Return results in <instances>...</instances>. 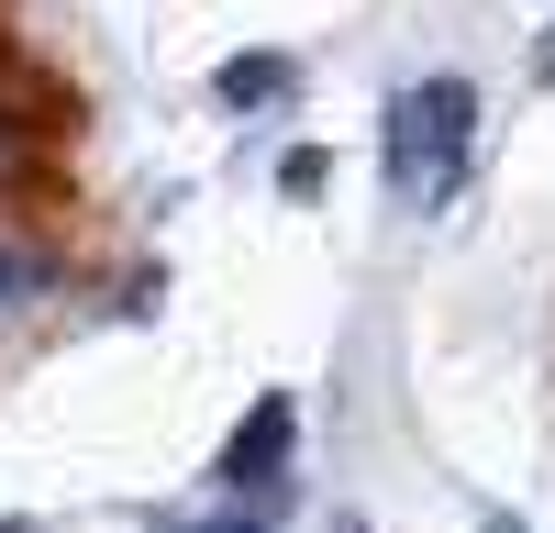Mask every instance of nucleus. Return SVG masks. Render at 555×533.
Listing matches in <instances>:
<instances>
[{
    "label": "nucleus",
    "instance_id": "nucleus-1",
    "mask_svg": "<svg viewBox=\"0 0 555 533\" xmlns=\"http://www.w3.org/2000/svg\"><path fill=\"white\" fill-rule=\"evenodd\" d=\"M467 145H478V78H411L389 101V190L444 211L467 190Z\"/></svg>",
    "mask_w": 555,
    "mask_h": 533
},
{
    "label": "nucleus",
    "instance_id": "nucleus-2",
    "mask_svg": "<svg viewBox=\"0 0 555 533\" xmlns=\"http://www.w3.org/2000/svg\"><path fill=\"white\" fill-rule=\"evenodd\" d=\"M289 433H300V400L267 389L256 412L234 422V444H222V489H256V500H267V489L289 478Z\"/></svg>",
    "mask_w": 555,
    "mask_h": 533
},
{
    "label": "nucleus",
    "instance_id": "nucleus-3",
    "mask_svg": "<svg viewBox=\"0 0 555 533\" xmlns=\"http://www.w3.org/2000/svg\"><path fill=\"white\" fill-rule=\"evenodd\" d=\"M0 122H23V133H56V122H67V89L44 78L12 34H0Z\"/></svg>",
    "mask_w": 555,
    "mask_h": 533
},
{
    "label": "nucleus",
    "instance_id": "nucleus-4",
    "mask_svg": "<svg viewBox=\"0 0 555 533\" xmlns=\"http://www.w3.org/2000/svg\"><path fill=\"white\" fill-rule=\"evenodd\" d=\"M289 78H300L289 56H234V67L211 78V101L222 112H267V101H289Z\"/></svg>",
    "mask_w": 555,
    "mask_h": 533
},
{
    "label": "nucleus",
    "instance_id": "nucleus-5",
    "mask_svg": "<svg viewBox=\"0 0 555 533\" xmlns=\"http://www.w3.org/2000/svg\"><path fill=\"white\" fill-rule=\"evenodd\" d=\"M34 190H44V133L0 122V211H12V200H34Z\"/></svg>",
    "mask_w": 555,
    "mask_h": 533
},
{
    "label": "nucleus",
    "instance_id": "nucleus-6",
    "mask_svg": "<svg viewBox=\"0 0 555 533\" xmlns=\"http://www.w3.org/2000/svg\"><path fill=\"white\" fill-rule=\"evenodd\" d=\"M322 178H334V167H322V156H311V145H300V156H289V167H278V190H289V200H322Z\"/></svg>",
    "mask_w": 555,
    "mask_h": 533
},
{
    "label": "nucleus",
    "instance_id": "nucleus-7",
    "mask_svg": "<svg viewBox=\"0 0 555 533\" xmlns=\"http://www.w3.org/2000/svg\"><path fill=\"white\" fill-rule=\"evenodd\" d=\"M34 278H44V266H34V256H23V245H0V311H12V300H23V289H34Z\"/></svg>",
    "mask_w": 555,
    "mask_h": 533
},
{
    "label": "nucleus",
    "instance_id": "nucleus-8",
    "mask_svg": "<svg viewBox=\"0 0 555 533\" xmlns=\"http://www.w3.org/2000/svg\"><path fill=\"white\" fill-rule=\"evenodd\" d=\"M533 78H555V34H544V44H533Z\"/></svg>",
    "mask_w": 555,
    "mask_h": 533
},
{
    "label": "nucleus",
    "instance_id": "nucleus-9",
    "mask_svg": "<svg viewBox=\"0 0 555 533\" xmlns=\"http://www.w3.org/2000/svg\"><path fill=\"white\" fill-rule=\"evenodd\" d=\"M334 533H366V522H356V511H345V522H334Z\"/></svg>",
    "mask_w": 555,
    "mask_h": 533
},
{
    "label": "nucleus",
    "instance_id": "nucleus-10",
    "mask_svg": "<svg viewBox=\"0 0 555 533\" xmlns=\"http://www.w3.org/2000/svg\"><path fill=\"white\" fill-rule=\"evenodd\" d=\"M0 533H34V522H0Z\"/></svg>",
    "mask_w": 555,
    "mask_h": 533
},
{
    "label": "nucleus",
    "instance_id": "nucleus-11",
    "mask_svg": "<svg viewBox=\"0 0 555 533\" xmlns=\"http://www.w3.org/2000/svg\"><path fill=\"white\" fill-rule=\"evenodd\" d=\"M489 533H522V522H489Z\"/></svg>",
    "mask_w": 555,
    "mask_h": 533
}]
</instances>
